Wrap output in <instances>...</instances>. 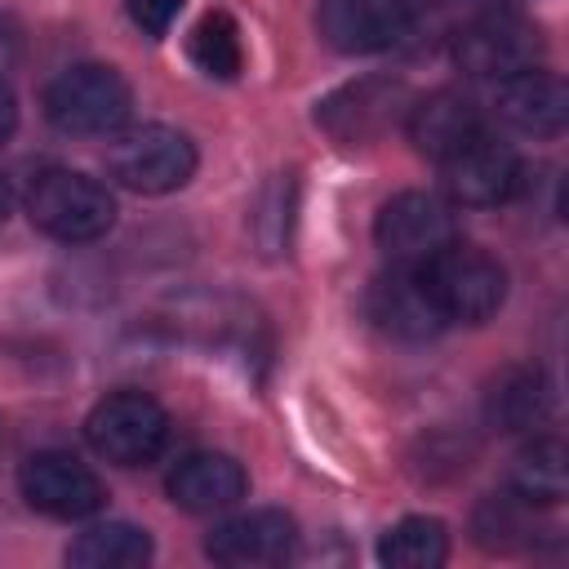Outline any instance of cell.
I'll return each instance as SVG.
<instances>
[{
  "label": "cell",
  "mask_w": 569,
  "mask_h": 569,
  "mask_svg": "<svg viewBox=\"0 0 569 569\" xmlns=\"http://www.w3.org/2000/svg\"><path fill=\"white\" fill-rule=\"evenodd\" d=\"M413 271L445 325H480L507 298V271L485 249H471L458 240H449L440 253H431Z\"/></svg>",
  "instance_id": "6da1fadb"
},
{
  "label": "cell",
  "mask_w": 569,
  "mask_h": 569,
  "mask_svg": "<svg viewBox=\"0 0 569 569\" xmlns=\"http://www.w3.org/2000/svg\"><path fill=\"white\" fill-rule=\"evenodd\" d=\"M27 213L44 236H53L62 244H84V240H98L111 231L116 200L98 178H89L80 169H49L31 182Z\"/></svg>",
  "instance_id": "7a4b0ae2"
},
{
  "label": "cell",
  "mask_w": 569,
  "mask_h": 569,
  "mask_svg": "<svg viewBox=\"0 0 569 569\" xmlns=\"http://www.w3.org/2000/svg\"><path fill=\"white\" fill-rule=\"evenodd\" d=\"M129 107H133V93H129L124 76L116 67H102V62L67 67L44 89L49 124L62 129V133H80V138L116 133L129 120Z\"/></svg>",
  "instance_id": "3957f363"
},
{
  "label": "cell",
  "mask_w": 569,
  "mask_h": 569,
  "mask_svg": "<svg viewBox=\"0 0 569 569\" xmlns=\"http://www.w3.org/2000/svg\"><path fill=\"white\" fill-rule=\"evenodd\" d=\"M111 178L142 196H164L191 182L196 173V142L169 124H142L111 142Z\"/></svg>",
  "instance_id": "277c9868"
},
{
  "label": "cell",
  "mask_w": 569,
  "mask_h": 569,
  "mask_svg": "<svg viewBox=\"0 0 569 569\" xmlns=\"http://www.w3.org/2000/svg\"><path fill=\"white\" fill-rule=\"evenodd\" d=\"M84 436L93 445V453H102L116 467H142L151 462L164 440H169V418L164 409L142 396V391H116L107 400L93 405V413L84 418Z\"/></svg>",
  "instance_id": "5b68a950"
},
{
  "label": "cell",
  "mask_w": 569,
  "mask_h": 569,
  "mask_svg": "<svg viewBox=\"0 0 569 569\" xmlns=\"http://www.w3.org/2000/svg\"><path fill=\"white\" fill-rule=\"evenodd\" d=\"M542 36L516 13H485L467 22L453 40V62L476 80H511L538 62Z\"/></svg>",
  "instance_id": "8992f818"
},
{
  "label": "cell",
  "mask_w": 569,
  "mask_h": 569,
  "mask_svg": "<svg viewBox=\"0 0 569 569\" xmlns=\"http://www.w3.org/2000/svg\"><path fill=\"white\" fill-rule=\"evenodd\" d=\"M378 249L400 267H422L453 240V209L427 191H400L378 209L373 222Z\"/></svg>",
  "instance_id": "52a82bcc"
},
{
  "label": "cell",
  "mask_w": 569,
  "mask_h": 569,
  "mask_svg": "<svg viewBox=\"0 0 569 569\" xmlns=\"http://www.w3.org/2000/svg\"><path fill=\"white\" fill-rule=\"evenodd\" d=\"M413 0H320V36L338 53H382L413 31Z\"/></svg>",
  "instance_id": "ba28073f"
},
{
  "label": "cell",
  "mask_w": 569,
  "mask_h": 569,
  "mask_svg": "<svg viewBox=\"0 0 569 569\" xmlns=\"http://www.w3.org/2000/svg\"><path fill=\"white\" fill-rule=\"evenodd\" d=\"M22 498L53 516V520H84L93 511H102L107 502V489L102 480L71 453H58V449H44V453H31L22 462Z\"/></svg>",
  "instance_id": "9c48e42d"
},
{
  "label": "cell",
  "mask_w": 569,
  "mask_h": 569,
  "mask_svg": "<svg viewBox=\"0 0 569 569\" xmlns=\"http://www.w3.org/2000/svg\"><path fill=\"white\" fill-rule=\"evenodd\" d=\"M445 164V191L458 200V204H471V209H489V204H502L520 191L525 182V169H520V156L480 133L476 142H467L462 151H453Z\"/></svg>",
  "instance_id": "30bf717a"
},
{
  "label": "cell",
  "mask_w": 569,
  "mask_h": 569,
  "mask_svg": "<svg viewBox=\"0 0 569 569\" xmlns=\"http://www.w3.org/2000/svg\"><path fill=\"white\" fill-rule=\"evenodd\" d=\"M409 111V98H405V84L396 80H356V84H342L338 93H329L316 111V120L338 138V142H369L378 133L391 129V120Z\"/></svg>",
  "instance_id": "8fae6325"
},
{
  "label": "cell",
  "mask_w": 569,
  "mask_h": 569,
  "mask_svg": "<svg viewBox=\"0 0 569 569\" xmlns=\"http://www.w3.org/2000/svg\"><path fill=\"white\" fill-rule=\"evenodd\" d=\"M298 525L284 511H240L222 525H213L204 551L218 565L249 569V565H284L293 556Z\"/></svg>",
  "instance_id": "7c38bea8"
},
{
  "label": "cell",
  "mask_w": 569,
  "mask_h": 569,
  "mask_svg": "<svg viewBox=\"0 0 569 569\" xmlns=\"http://www.w3.org/2000/svg\"><path fill=\"white\" fill-rule=\"evenodd\" d=\"M405 129H409V138L422 156L449 160L453 151H462L467 142H476L485 133V120H480V107L467 93L440 89V93H427V98L409 102Z\"/></svg>",
  "instance_id": "4fadbf2b"
},
{
  "label": "cell",
  "mask_w": 569,
  "mask_h": 569,
  "mask_svg": "<svg viewBox=\"0 0 569 569\" xmlns=\"http://www.w3.org/2000/svg\"><path fill=\"white\" fill-rule=\"evenodd\" d=\"M498 116L533 138H556L569 120V89L551 71H520L498 89Z\"/></svg>",
  "instance_id": "5bb4252c"
},
{
  "label": "cell",
  "mask_w": 569,
  "mask_h": 569,
  "mask_svg": "<svg viewBox=\"0 0 569 569\" xmlns=\"http://www.w3.org/2000/svg\"><path fill=\"white\" fill-rule=\"evenodd\" d=\"M369 316L382 333L391 338H405V342H422V338H436L445 329L436 302L427 298L418 271H391L382 280H373L369 289Z\"/></svg>",
  "instance_id": "9a60e30c"
},
{
  "label": "cell",
  "mask_w": 569,
  "mask_h": 569,
  "mask_svg": "<svg viewBox=\"0 0 569 569\" xmlns=\"http://www.w3.org/2000/svg\"><path fill=\"white\" fill-rule=\"evenodd\" d=\"M249 489L244 467L231 453H187L169 471V498L182 511H222Z\"/></svg>",
  "instance_id": "2e32d148"
},
{
  "label": "cell",
  "mask_w": 569,
  "mask_h": 569,
  "mask_svg": "<svg viewBox=\"0 0 569 569\" xmlns=\"http://www.w3.org/2000/svg\"><path fill=\"white\" fill-rule=\"evenodd\" d=\"M551 413V387L538 369H507L485 396V418L498 431H533Z\"/></svg>",
  "instance_id": "e0dca14e"
},
{
  "label": "cell",
  "mask_w": 569,
  "mask_h": 569,
  "mask_svg": "<svg viewBox=\"0 0 569 569\" xmlns=\"http://www.w3.org/2000/svg\"><path fill=\"white\" fill-rule=\"evenodd\" d=\"M569 489V458L560 440H533L529 449L516 453L511 462V493L525 498L529 507H551Z\"/></svg>",
  "instance_id": "ac0fdd59"
},
{
  "label": "cell",
  "mask_w": 569,
  "mask_h": 569,
  "mask_svg": "<svg viewBox=\"0 0 569 569\" xmlns=\"http://www.w3.org/2000/svg\"><path fill=\"white\" fill-rule=\"evenodd\" d=\"M67 560L80 565V569H129V565L151 560V538H147V529H138V525L107 520V525L84 529V533L67 547Z\"/></svg>",
  "instance_id": "d6986e66"
},
{
  "label": "cell",
  "mask_w": 569,
  "mask_h": 569,
  "mask_svg": "<svg viewBox=\"0 0 569 569\" xmlns=\"http://www.w3.org/2000/svg\"><path fill=\"white\" fill-rule=\"evenodd\" d=\"M449 556V533L436 516H405L378 542V560L391 569H436Z\"/></svg>",
  "instance_id": "ffe728a7"
},
{
  "label": "cell",
  "mask_w": 569,
  "mask_h": 569,
  "mask_svg": "<svg viewBox=\"0 0 569 569\" xmlns=\"http://www.w3.org/2000/svg\"><path fill=\"white\" fill-rule=\"evenodd\" d=\"M187 53H191V62H196L204 76H213V80H236L240 67H244V40H240L236 18L222 13V9L204 13V18L196 22L191 40H187Z\"/></svg>",
  "instance_id": "44dd1931"
},
{
  "label": "cell",
  "mask_w": 569,
  "mask_h": 569,
  "mask_svg": "<svg viewBox=\"0 0 569 569\" xmlns=\"http://www.w3.org/2000/svg\"><path fill=\"white\" fill-rule=\"evenodd\" d=\"M533 533V507L516 493H493L476 507V538L485 547H516V542H529Z\"/></svg>",
  "instance_id": "7402d4cb"
},
{
  "label": "cell",
  "mask_w": 569,
  "mask_h": 569,
  "mask_svg": "<svg viewBox=\"0 0 569 569\" xmlns=\"http://www.w3.org/2000/svg\"><path fill=\"white\" fill-rule=\"evenodd\" d=\"M182 4L187 0H124L133 27H142L147 36H164L173 27V18L182 13Z\"/></svg>",
  "instance_id": "603a6c76"
},
{
  "label": "cell",
  "mask_w": 569,
  "mask_h": 569,
  "mask_svg": "<svg viewBox=\"0 0 569 569\" xmlns=\"http://www.w3.org/2000/svg\"><path fill=\"white\" fill-rule=\"evenodd\" d=\"M13 129H18V98H13V89L0 80V147L9 142Z\"/></svg>",
  "instance_id": "cb8c5ba5"
},
{
  "label": "cell",
  "mask_w": 569,
  "mask_h": 569,
  "mask_svg": "<svg viewBox=\"0 0 569 569\" xmlns=\"http://www.w3.org/2000/svg\"><path fill=\"white\" fill-rule=\"evenodd\" d=\"M13 49H18V44H13V36L0 27V67H9V62H13Z\"/></svg>",
  "instance_id": "d4e9b609"
},
{
  "label": "cell",
  "mask_w": 569,
  "mask_h": 569,
  "mask_svg": "<svg viewBox=\"0 0 569 569\" xmlns=\"http://www.w3.org/2000/svg\"><path fill=\"white\" fill-rule=\"evenodd\" d=\"M9 204H13V191H9V182H4V173H0V222L9 218Z\"/></svg>",
  "instance_id": "484cf974"
}]
</instances>
